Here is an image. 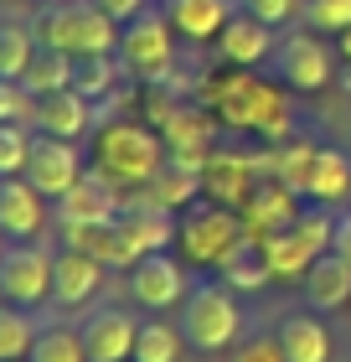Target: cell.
I'll list each match as a JSON object with an SVG mask.
<instances>
[{
    "mask_svg": "<svg viewBox=\"0 0 351 362\" xmlns=\"http://www.w3.org/2000/svg\"><path fill=\"white\" fill-rule=\"evenodd\" d=\"M299 290H305L310 310H346L351 305V264L341 254H321L310 264V274L299 279Z\"/></svg>",
    "mask_w": 351,
    "mask_h": 362,
    "instance_id": "44dd1931",
    "label": "cell"
},
{
    "mask_svg": "<svg viewBox=\"0 0 351 362\" xmlns=\"http://www.w3.org/2000/svg\"><path fill=\"white\" fill-rule=\"evenodd\" d=\"M119 212H124V192L114 181H104L93 166L83 171V181L68 197H57V223L62 228H104V223H119Z\"/></svg>",
    "mask_w": 351,
    "mask_h": 362,
    "instance_id": "8fae6325",
    "label": "cell"
},
{
    "mask_svg": "<svg viewBox=\"0 0 351 362\" xmlns=\"http://www.w3.org/2000/svg\"><path fill=\"white\" fill-rule=\"evenodd\" d=\"M0 254H6V233H0Z\"/></svg>",
    "mask_w": 351,
    "mask_h": 362,
    "instance_id": "60d3db41",
    "label": "cell"
},
{
    "mask_svg": "<svg viewBox=\"0 0 351 362\" xmlns=\"http://www.w3.org/2000/svg\"><path fill=\"white\" fill-rule=\"evenodd\" d=\"M37 31L26 21H0V78H11V83H21V73L31 68V57H37Z\"/></svg>",
    "mask_w": 351,
    "mask_h": 362,
    "instance_id": "f546056e",
    "label": "cell"
},
{
    "mask_svg": "<svg viewBox=\"0 0 351 362\" xmlns=\"http://www.w3.org/2000/svg\"><path fill=\"white\" fill-rule=\"evenodd\" d=\"M165 21L186 42H217L222 26L238 16V0H160Z\"/></svg>",
    "mask_w": 351,
    "mask_h": 362,
    "instance_id": "d6986e66",
    "label": "cell"
},
{
    "mask_svg": "<svg viewBox=\"0 0 351 362\" xmlns=\"http://www.w3.org/2000/svg\"><path fill=\"white\" fill-rule=\"evenodd\" d=\"M26 362H88V347H83V332H73V326H42L37 341H31V357Z\"/></svg>",
    "mask_w": 351,
    "mask_h": 362,
    "instance_id": "1f68e13d",
    "label": "cell"
},
{
    "mask_svg": "<svg viewBox=\"0 0 351 362\" xmlns=\"http://www.w3.org/2000/svg\"><path fill=\"white\" fill-rule=\"evenodd\" d=\"M217 279H222L227 290H238V295H254V290H263V285H274V264H269V249H263V238L243 233V243L222 259Z\"/></svg>",
    "mask_w": 351,
    "mask_h": 362,
    "instance_id": "7402d4cb",
    "label": "cell"
},
{
    "mask_svg": "<svg viewBox=\"0 0 351 362\" xmlns=\"http://www.w3.org/2000/svg\"><path fill=\"white\" fill-rule=\"evenodd\" d=\"M181 352H186V337H181V326L150 316V321H140L135 357H129V362H181Z\"/></svg>",
    "mask_w": 351,
    "mask_h": 362,
    "instance_id": "f1b7e54d",
    "label": "cell"
},
{
    "mask_svg": "<svg viewBox=\"0 0 351 362\" xmlns=\"http://www.w3.org/2000/svg\"><path fill=\"white\" fill-rule=\"evenodd\" d=\"M31 140H37V129H31L26 119H16V124H0V176H21V171H26Z\"/></svg>",
    "mask_w": 351,
    "mask_h": 362,
    "instance_id": "d6a6232c",
    "label": "cell"
},
{
    "mask_svg": "<svg viewBox=\"0 0 351 362\" xmlns=\"http://www.w3.org/2000/svg\"><path fill=\"white\" fill-rule=\"evenodd\" d=\"M16 119L31 124V93L11 78H0V124H16Z\"/></svg>",
    "mask_w": 351,
    "mask_h": 362,
    "instance_id": "8d00e7d4",
    "label": "cell"
},
{
    "mask_svg": "<svg viewBox=\"0 0 351 362\" xmlns=\"http://www.w3.org/2000/svg\"><path fill=\"white\" fill-rule=\"evenodd\" d=\"M145 6H160V0H145Z\"/></svg>",
    "mask_w": 351,
    "mask_h": 362,
    "instance_id": "b9f144b4",
    "label": "cell"
},
{
    "mask_svg": "<svg viewBox=\"0 0 351 362\" xmlns=\"http://www.w3.org/2000/svg\"><path fill=\"white\" fill-rule=\"evenodd\" d=\"M274 337H279V347H284V362H331V352H336V341H331L326 321L305 316V310L284 316Z\"/></svg>",
    "mask_w": 351,
    "mask_h": 362,
    "instance_id": "603a6c76",
    "label": "cell"
},
{
    "mask_svg": "<svg viewBox=\"0 0 351 362\" xmlns=\"http://www.w3.org/2000/svg\"><path fill=\"white\" fill-rule=\"evenodd\" d=\"M42 47L68 57H93V52H119V21L98 0H57L31 21Z\"/></svg>",
    "mask_w": 351,
    "mask_h": 362,
    "instance_id": "7a4b0ae2",
    "label": "cell"
},
{
    "mask_svg": "<svg viewBox=\"0 0 351 362\" xmlns=\"http://www.w3.org/2000/svg\"><path fill=\"white\" fill-rule=\"evenodd\" d=\"M37 332H42V326H37V316H31V310L0 300V362H26Z\"/></svg>",
    "mask_w": 351,
    "mask_h": 362,
    "instance_id": "4dcf8cb0",
    "label": "cell"
},
{
    "mask_svg": "<svg viewBox=\"0 0 351 362\" xmlns=\"http://www.w3.org/2000/svg\"><path fill=\"white\" fill-rule=\"evenodd\" d=\"M274 176V156H243V151H212L202 166V197L217 207L238 212L248 202V192L258 187V176Z\"/></svg>",
    "mask_w": 351,
    "mask_h": 362,
    "instance_id": "9c48e42d",
    "label": "cell"
},
{
    "mask_svg": "<svg viewBox=\"0 0 351 362\" xmlns=\"http://www.w3.org/2000/svg\"><path fill=\"white\" fill-rule=\"evenodd\" d=\"M119 62L135 83L155 88V83H171L176 78V31L165 21L160 6H145L135 21L119 26Z\"/></svg>",
    "mask_w": 351,
    "mask_h": 362,
    "instance_id": "5b68a950",
    "label": "cell"
},
{
    "mask_svg": "<svg viewBox=\"0 0 351 362\" xmlns=\"http://www.w3.org/2000/svg\"><path fill=\"white\" fill-rule=\"evenodd\" d=\"M160 140H165V160H181V166L202 171L207 156L217 151L212 145V114L202 104H176L171 119L160 124Z\"/></svg>",
    "mask_w": 351,
    "mask_h": 362,
    "instance_id": "4fadbf2b",
    "label": "cell"
},
{
    "mask_svg": "<svg viewBox=\"0 0 351 362\" xmlns=\"http://www.w3.org/2000/svg\"><path fill=\"white\" fill-rule=\"evenodd\" d=\"M299 6H305V0H238V11H248L263 26H290V21H299Z\"/></svg>",
    "mask_w": 351,
    "mask_h": 362,
    "instance_id": "e575fe53",
    "label": "cell"
},
{
    "mask_svg": "<svg viewBox=\"0 0 351 362\" xmlns=\"http://www.w3.org/2000/svg\"><path fill=\"white\" fill-rule=\"evenodd\" d=\"M331 254H341L351 264V212H341L336 218V238H331Z\"/></svg>",
    "mask_w": 351,
    "mask_h": 362,
    "instance_id": "f35d334b",
    "label": "cell"
},
{
    "mask_svg": "<svg viewBox=\"0 0 351 362\" xmlns=\"http://www.w3.org/2000/svg\"><path fill=\"white\" fill-rule=\"evenodd\" d=\"M119 78H129L124 62H119V52L73 57V88L88 98V104H104V98H114V93H119Z\"/></svg>",
    "mask_w": 351,
    "mask_h": 362,
    "instance_id": "d4e9b609",
    "label": "cell"
},
{
    "mask_svg": "<svg viewBox=\"0 0 351 362\" xmlns=\"http://www.w3.org/2000/svg\"><path fill=\"white\" fill-rule=\"evenodd\" d=\"M52 249H42L37 238L31 243H6L0 254V300L6 305H21V310H37L52 300Z\"/></svg>",
    "mask_w": 351,
    "mask_h": 362,
    "instance_id": "ba28073f",
    "label": "cell"
},
{
    "mask_svg": "<svg viewBox=\"0 0 351 362\" xmlns=\"http://www.w3.org/2000/svg\"><path fill=\"white\" fill-rule=\"evenodd\" d=\"M305 202H321V207H346L351 202V160L341 151L315 145L310 181H305Z\"/></svg>",
    "mask_w": 351,
    "mask_h": 362,
    "instance_id": "cb8c5ba5",
    "label": "cell"
},
{
    "mask_svg": "<svg viewBox=\"0 0 351 362\" xmlns=\"http://www.w3.org/2000/svg\"><path fill=\"white\" fill-rule=\"evenodd\" d=\"M83 171H88V160H83V151L73 140H52V135H37L31 140V156H26V181L37 187L47 202H57V197H68L78 181H83Z\"/></svg>",
    "mask_w": 351,
    "mask_h": 362,
    "instance_id": "30bf717a",
    "label": "cell"
},
{
    "mask_svg": "<svg viewBox=\"0 0 351 362\" xmlns=\"http://www.w3.org/2000/svg\"><path fill=\"white\" fill-rule=\"evenodd\" d=\"M263 249H269V264H274V279H305L310 274V264L321 259V249L299 233V228L290 223L284 233H274V238H263ZM331 254V249H326Z\"/></svg>",
    "mask_w": 351,
    "mask_h": 362,
    "instance_id": "484cf974",
    "label": "cell"
},
{
    "mask_svg": "<svg viewBox=\"0 0 351 362\" xmlns=\"http://www.w3.org/2000/svg\"><path fill=\"white\" fill-rule=\"evenodd\" d=\"M336 52H341V62H351V26H346L341 37H336Z\"/></svg>",
    "mask_w": 351,
    "mask_h": 362,
    "instance_id": "ab89813d",
    "label": "cell"
},
{
    "mask_svg": "<svg viewBox=\"0 0 351 362\" xmlns=\"http://www.w3.org/2000/svg\"><path fill=\"white\" fill-rule=\"evenodd\" d=\"M191 279L186 269H181V259H171V249L165 254H145L135 269H129V295H135L140 310H171L186 300Z\"/></svg>",
    "mask_w": 351,
    "mask_h": 362,
    "instance_id": "7c38bea8",
    "label": "cell"
},
{
    "mask_svg": "<svg viewBox=\"0 0 351 362\" xmlns=\"http://www.w3.org/2000/svg\"><path fill=\"white\" fill-rule=\"evenodd\" d=\"M47 228V197L26 176H0V233L11 243H31Z\"/></svg>",
    "mask_w": 351,
    "mask_h": 362,
    "instance_id": "2e32d148",
    "label": "cell"
},
{
    "mask_svg": "<svg viewBox=\"0 0 351 362\" xmlns=\"http://www.w3.org/2000/svg\"><path fill=\"white\" fill-rule=\"evenodd\" d=\"M88 166L104 181H114L119 192H140L165 166V140H160V129L145 124V119H104L93 129Z\"/></svg>",
    "mask_w": 351,
    "mask_h": 362,
    "instance_id": "6da1fadb",
    "label": "cell"
},
{
    "mask_svg": "<svg viewBox=\"0 0 351 362\" xmlns=\"http://www.w3.org/2000/svg\"><path fill=\"white\" fill-rule=\"evenodd\" d=\"M196 93H202V109H212L222 124H232V129H254V135L269 124L274 109H284V83H263L254 68L212 73Z\"/></svg>",
    "mask_w": 351,
    "mask_h": 362,
    "instance_id": "277c9868",
    "label": "cell"
},
{
    "mask_svg": "<svg viewBox=\"0 0 351 362\" xmlns=\"http://www.w3.org/2000/svg\"><path fill=\"white\" fill-rule=\"evenodd\" d=\"M104 264H98L93 254H83V249H68L62 243V254L52 259V305L62 310H78V305H88L98 285H104Z\"/></svg>",
    "mask_w": 351,
    "mask_h": 362,
    "instance_id": "ac0fdd59",
    "label": "cell"
},
{
    "mask_svg": "<svg viewBox=\"0 0 351 362\" xmlns=\"http://www.w3.org/2000/svg\"><path fill=\"white\" fill-rule=\"evenodd\" d=\"M31 129L78 145L88 129H98V114L78 88H62V93H47V98H31Z\"/></svg>",
    "mask_w": 351,
    "mask_h": 362,
    "instance_id": "5bb4252c",
    "label": "cell"
},
{
    "mask_svg": "<svg viewBox=\"0 0 351 362\" xmlns=\"http://www.w3.org/2000/svg\"><path fill=\"white\" fill-rule=\"evenodd\" d=\"M232 362H284V347H279L274 332H248L232 347Z\"/></svg>",
    "mask_w": 351,
    "mask_h": 362,
    "instance_id": "d590c367",
    "label": "cell"
},
{
    "mask_svg": "<svg viewBox=\"0 0 351 362\" xmlns=\"http://www.w3.org/2000/svg\"><path fill=\"white\" fill-rule=\"evenodd\" d=\"M243 212L232 207H217V202H191L186 212H181V254H186V264H202V269H222V259L243 243Z\"/></svg>",
    "mask_w": 351,
    "mask_h": 362,
    "instance_id": "8992f818",
    "label": "cell"
},
{
    "mask_svg": "<svg viewBox=\"0 0 351 362\" xmlns=\"http://www.w3.org/2000/svg\"><path fill=\"white\" fill-rule=\"evenodd\" d=\"M21 88H26L31 98H47V93L73 88V57H68V52H52V47H37L31 68L21 73Z\"/></svg>",
    "mask_w": 351,
    "mask_h": 362,
    "instance_id": "83f0119b",
    "label": "cell"
},
{
    "mask_svg": "<svg viewBox=\"0 0 351 362\" xmlns=\"http://www.w3.org/2000/svg\"><path fill=\"white\" fill-rule=\"evenodd\" d=\"M181 337L191 352H232L243 341V305L238 290H227L222 279H196L181 300Z\"/></svg>",
    "mask_w": 351,
    "mask_h": 362,
    "instance_id": "3957f363",
    "label": "cell"
},
{
    "mask_svg": "<svg viewBox=\"0 0 351 362\" xmlns=\"http://www.w3.org/2000/svg\"><path fill=\"white\" fill-rule=\"evenodd\" d=\"M274 26L254 21L248 11H238L232 21L222 26V37H217V57L227 62V68H258V62L274 57Z\"/></svg>",
    "mask_w": 351,
    "mask_h": 362,
    "instance_id": "ffe728a7",
    "label": "cell"
},
{
    "mask_svg": "<svg viewBox=\"0 0 351 362\" xmlns=\"http://www.w3.org/2000/svg\"><path fill=\"white\" fill-rule=\"evenodd\" d=\"M274 78L295 93H321L331 78H336V52L321 31L295 26L274 42Z\"/></svg>",
    "mask_w": 351,
    "mask_h": 362,
    "instance_id": "52a82bcc",
    "label": "cell"
},
{
    "mask_svg": "<svg viewBox=\"0 0 351 362\" xmlns=\"http://www.w3.org/2000/svg\"><path fill=\"white\" fill-rule=\"evenodd\" d=\"M98 6H104V11L114 16V21L124 26V21H135V16L145 11V0H98Z\"/></svg>",
    "mask_w": 351,
    "mask_h": 362,
    "instance_id": "74e56055",
    "label": "cell"
},
{
    "mask_svg": "<svg viewBox=\"0 0 351 362\" xmlns=\"http://www.w3.org/2000/svg\"><path fill=\"white\" fill-rule=\"evenodd\" d=\"M299 207H305V202H299L279 176H269V181H258V187L248 192V202L238 212H243V228L254 238H274V233H284V228L299 218Z\"/></svg>",
    "mask_w": 351,
    "mask_h": 362,
    "instance_id": "e0dca14e",
    "label": "cell"
},
{
    "mask_svg": "<svg viewBox=\"0 0 351 362\" xmlns=\"http://www.w3.org/2000/svg\"><path fill=\"white\" fill-rule=\"evenodd\" d=\"M78 332H83V347H88V362H129L135 357L140 321L119 305H104V310H93Z\"/></svg>",
    "mask_w": 351,
    "mask_h": 362,
    "instance_id": "9a60e30c",
    "label": "cell"
},
{
    "mask_svg": "<svg viewBox=\"0 0 351 362\" xmlns=\"http://www.w3.org/2000/svg\"><path fill=\"white\" fill-rule=\"evenodd\" d=\"M150 197L165 202L171 212H186L191 202H202V171L181 166V160H165V166L155 171V181H150Z\"/></svg>",
    "mask_w": 351,
    "mask_h": 362,
    "instance_id": "4316f807",
    "label": "cell"
},
{
    "mask_svg": "<svg viewBox=\"0 0 351 362\" xmlns=\"http://www.w3.org/2000/svg\"><path fill=\"white\" fill-rule=\"evenodd\" d=\"M299 21L310 31H321V37H341L351 26V0H305V6H299Z\"/></svg>",
    "mask_w": 351,
    "mask_h": 362,
    "instance_id": "836d02e7",
    "label": "cell"
}]
</instances>
